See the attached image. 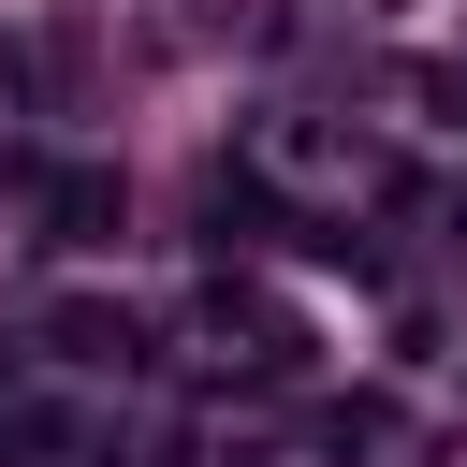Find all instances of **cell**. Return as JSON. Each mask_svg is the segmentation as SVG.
I'll return each instance as SVG.
<instances>
[{"label":"cell","instance_id":"cell-1","mask_svg":"<svg viewBox=\"0 0 467 467\" xmlns=\"http://www.w3.org/2000/svg\"><path fill=\"white\" fill-rule=\"evenodd\" d=\"M44 350H58V365H88V379H131V365H146V306H58V321H44Z\"/></svg>","mask_w":467,"mask_h":467},{"label":"cell","instance_id":"cell-2","mask_svg":"<svg viewBox=\"0 0 467 467\" xmlns=\"http://www.w3.org/2000/svg\"><path fill=\"white\" fill-rule=\"evenodd\" d=\"M102 234H117V175L102 161H58L44 175V248H102Z\"/></svg>","mask_w":467,"mask_h":467},{"label":"cell","instance_id":"cell-3","mask_svg":"<svg viewBox=\"0 0 467 467\" xmlns=\"http://www.w3.org/2000/svg\"><path fill=\"white\" fill-rule=\"evenodd\" d=\"M409 102H438V117H467V58H423V73H409Z\"/></svg>","mask_w":467,"mask_h":467},{"label":"cell","instance_id":"cell-4","mask_svg":"<svg viewBox=\"0 0 467 467\" xmlns=\"http://www.w3.org/2000/svg\"><path fill=\"white\" fill-rule=\"evenodd\" d=\"M146 467H204V452H190V438H161V452H146Z\"/></svg>","mask_w":467,"mask_h":467}]
</instances>
